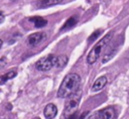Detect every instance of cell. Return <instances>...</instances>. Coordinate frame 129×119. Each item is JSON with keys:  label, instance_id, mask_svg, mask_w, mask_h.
<instances>
[{"label": "cell", "instance_id": "cell-1", "mask_svg": "<svg viewBox=\"0 0 129 119\" xmlns=\"http://www.w3.org/2000/svg\"><path fill=\"white\" fill-rule=\"evenodd\" d=\"M80 85H81V77L78 74L67 75L57 90V97L58 98L70 97L79 90Z\"/></svg>", "mask_w": 129, "mask_h": 119}, {"label": "cell", "instance_id": "cell-2", "mask_svg": "<svg viewBox=\"0 0 129 119\" xmlns=\"http://www.w3.org/2000/svg\"><path fill=\"white\" fill-rule=\"evenodd\" d=\"M112 36H113V31H110L109 33H107L103 38H101V39L93 46V48L91 49V51H90V52L88 53V55H87V62H88L89 65H93L94 63H96V61L100 57L102 51L104 50L105 46H106V45L109 43V41L111 40Z\"/></svg>", "mask_w": 129, "mask_h": 119}, {"label": "cell", "instance_id": "cell-3", "mask_svg": "<svg viewBox=\"0 0 129 119\" xmlns=\"http://www.w3.org/2000/svg\"><path fill=\"white\" fill-rule=\"evenodd\" d=\"M81 96H82V91L79 89L76 93H74L73 95H71L69 97V100L67 101V104H66V107L63 110L64 118H67L77 112V109H78V106H79V103L81 100Z\"/></svg>", "mask_w": 129, "mask_h": 119}, {"label": "cell", "instance_id": "cell-4", "mask_svg": "<svg viewBox=\"0 0 129 119\" xmlns=\"http://www.w3.org/2000/svg\"><path fill=\"white\" fill-rule=\"evenodd\" d=\"M56 61H57V55L48 54L38 60L35 63V68L40 72H46L52 69L53 67H56Z\"/></svg>", "mask_w": 129, "mask_h": 119}, {"label": "cell", "instance_id": "cell-5", "mask_svg": "<svg viewBox=\"0 0 129 119\" xmlns=\"http://www.w3.org/2000/svg\"><path fill=\"white\" fill-rule=\"evenodd\" d=\"M44 38H45V33H43V32H35V33H32V34H30L28 36L27 43L29 45L35 46L38 43H40Z\"/></svg>", "mask_w": 129, "mask_h": 119}, {"label": "cell", "instance_id": "cell-6", "mask_svg": "<svg viewBox=\"0 0 129 119\" xmlns=\"http://www.w3.org/2000/svg\"><path fill=\"white\" fill-rule=\"evenodd\" d=\"M100 119H116V111L113 107H107L99 111Z\"/></svg>", "mask_w": 129, "mask_h": 119}, {"label": "cell", "instance_id": "cell-7", "mask_svg": "<svg viewBox=\"0 0 129 119\" xmlns=\"http://www.w3.org/2000/svg\"><path fill=\"white\" fill-rule=\"evenodd\" d=\"M43 114L45 116L46 119H53L56 114H57V108L54 104L52 103H49L45 106L44 110H43Z\"/></svg>", "mask_w": 129, "mask_h": 119}, {"label": "cell", "instance_id": "cell-8", "mask_svg": "<svg viewBox=\"0 0 129 119\" xmlns=\"http://www.w3.org/2000/svg\"><path fill=\"white\" fill-rule=\"evenodd\" d=\"M107 82H108V80H107V78H106L105 76H102V77L98 78V79L94 82V84H93V86H92V92H98V91L102 90V89L106 86Z\"/></svg>", "mask_w": 129, "mask_h": 119}, {"label": "cell", "instance_id": "cell-9", "mask_svg": "<svg viewBox=\"0 0 129 119\" xmlns=\"http://www.w3.org/2000/svg\"><path fill=\"white\" fill-rule=\"evenodd\" d=\"M29 21H31V22L34 24V26H35L36 28L43 27V26H45V25L47 24V21H46L44 18L40 17V16H33V17H30V18H29Z\"/></svg>", "mask_w": 129, "mask_h": 119}, {"label": "cell", "instance_id": "cell-10", "mask_svg": "<svg viewBox=\"0 0 129 119\" xmlns=\"http://www.w3.org/2000/svg\"><path fill=\"white\" fill-rule=\"evenodd\" d=\"M61 1L62 0H40L38 5H37V7H39V8H47V7L59 4Z\"/></svg>", "mask_w": 129, "mask_h": 119}, {"label": "cell", "instance_id": "cell-11", "mask_svg": "<svg viewBox=\"0 0 129 119\" xmlns=\"http://www.w3.org/2000/svg\"><path fill=\"white\" fill-rule=\"evenodd\" d=\"M77 22H78V19L75 17V16H72V17H70L66 22H64V24L62 25V27L60 28V31H63V30H68V29H70V28H72V27H74L76 24H77Z\"/></svg>", "mask_w": 129, "mask_h": 119}, {"label": "cell", "instance_id": "cell-12", "mask_svg": "<svg viewBox=\"0 0 129 119\" xmlns=\"http://www.w3.org/2000/svg\"><path fill=\"white\" fill-rule=\"evenodd\" d=\"M16 75H17V72H16V71H10V72H8V73H6V74L0 76V85H3V84H5L7 81L13 79Z\"/></svg>", "mask_w": 129, "mask_h": 119}, {"label": "cell", "instance_id": "cell-13", "mask_svg": "<svg viewBox=\"0 0 129 119\" xmlns=\"http://www.w3.org/2000/svg\"><path fill=\"white\" fill-rule=\"evenodd\" d=\"M68 64V56L64 54H59L57 55V61H56V68H62Z\"/></svg>", "mask_w": 129, "mask_h": 119}, {"label": "cell", "instance_id": "cell-14", "mask_svg": "<svg viewBox=\"0 0 129 119\" xmlns=\"http://www.w3.org/2000/svg\"><path fill=\"white\" fill-rule=\"evenodd\" d=\"M101 33H102V30H101V29H98V30L94 31V32L91 34V36L88 38V41H89V42L94 41V40H95V39H96V38H97V37H98V36H99Z\"/></svg>", "mask_w": 129, "mask_h": 119}, {"label": "cell", "instance_id": "cell-15", "mask_svg": "<svg viewBox=\"0 0 129 119\" xmlns=\"http://www.w3.org/2000/svg\"><path fill=\"white\" fill-rule=\"evenodd\" d=\"M85 119H99V111L94 112L92 114H89L87 117H85Z\"/></svg>", "mask_w": 129, "mask_h": 119}, {"label": "cell", "instance_id": "cell-16", "mask_svg": "<svg viewBox=\"0 0 129 119\" xmlns=\"http://www.w3.org/2000/svg\"><path fill=\"white\" fill-rule=\"evenodd\" d=\"M6 64H7V58H6L5 56L1 57V58H0V70L3 69V68L6 66Z\"/></svg>", "mask_w": 129, "mask_h": 119}, {"label": "cell", "instance_id": "cell-17", "mask_svg": "<svg viewBox=\"0 0 129 119\" xmlns=\"http://www.w3.org/2000/svg\"><path fill=\"white\" fill-rule=\"evenodd\" d=\"M4 18H5V16H4V13L2 12V11H0V24L4 21Z\"/></svg>", "mask_w": 129, "mask_h": 119}, {"label": "cell", "instance_id": "cell-18", "mask_svg": "<svg viewBox=\"0 0 129 119\" xmlns=\"http://www.w3.org/2000/svg\"><path fill=\"white\" fill-rule=\"evenodd\" d=\"M101 1H102L104 4H108V3L110 2V0H101Z\"/></svg>", "mask_w": 129, "mask_h": 119}, {"label": "cell", "instance_id": "cell-19", "mask_svg": "<svg viewBox=\"0 0 129 119\" xmlns=\"http://www.w3.org/2000/svg\"><path fill=\"white\" fill-rule=\"evenodd\" d=\"M2 43H3V41L0 39V48H1V46H2Z\"/></svg>", "mask_w": 129, "mask_h": 119}]
</instances>
